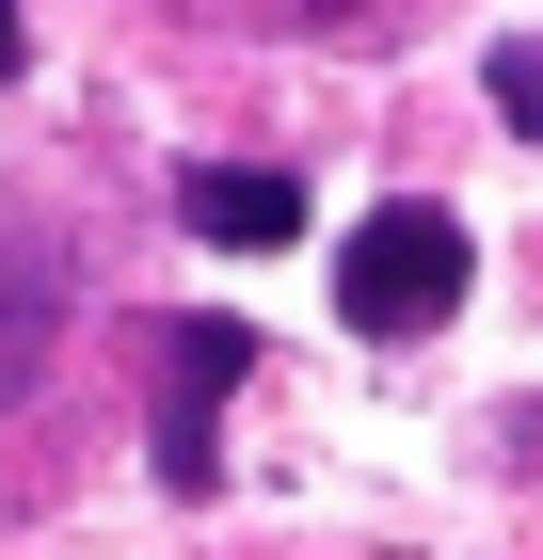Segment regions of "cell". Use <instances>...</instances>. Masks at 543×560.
Listing matches in <instances>:
<instances>
[{
    "label": "cell",
    "instance_id": "1",
    "mask_svg": "<svg viewBox=\"0 0 543 560\" xmlns=\"http://www.w3.org/2000/svg\"><path fill=\"white\" fill-rule=\"evenodd\" d=\"M463 272H480L463 224L432 209V192H383V209L335 241V320H352V337H432V320L463 304Z\"/></svg>",
    "mask_w": 543,
    "mask_h": 560
},
{
    "label": "cell",
    "instance_id": "2",
    "mask_svg": "<svg viewBox=\"0 0 543 560\" xmlns=\"http://www.w3.org/2000/svg\"><path fill=\"white\" fill-rule=\"evenodd\" d=\"M272 352H256V320H161V497H224V400L256 385Z\"/></svg>",
    "mask_w": 543,
    "mask_h": 560
},
{
    "label": "cell",
    "instance_id": "3",
    "mask_svg": "<svg viewBox=\"0 0 543 560\" xmlns=\"http://www.w3.org/2000/svg\"><path fill=\"white\" fill-rule=\"evenodd\" d=\"M176 224L224 241V257H272V241H304V176L288 161H192L176 176Z\"/></svg>",
    "mask_w": 543,
    "mask_h": 560
},
{
    "label": "cell",
    "instance_id": "4",
    "mask_svg": "<svg viewBox=\"0 0 543 560\" xmlns=\"http://www.w3.org/2000/svg\"><path fill=\"white\" fill-rule=\"evenodd\" d=\"M48 337H64V257H48V241H0V417H16V385L48 369Z\"/></svg>",
    "mask_w": 543,
    "mask_h": 560
},
{
    "label": "cell",
    "instance_id": "5",
    "mask_svg": "<svg viewBox=\"0 0 543 560\" xmlns=\"http://www.w3.org/2000/svg\"><path fill=\"white\" fill-rule=\"evenodd\" d=\"M496 129H511V144H543V33H511V48H496Z\"/></svg>",
    "mask_w": 543,
    "mask_h": 560
},
{
    "label": "cell",
    "instance_id": "6",
    "mask_svg": "<svg viewBox=\"0 0 543 560\" xmlns=\"http://www.w3.org/2000/svg\"><path fill=\"white\" fill-rule=\"evenodd\" d=\"M0 81H16V0H0Z\"/></svg>",
    "mask_w": 543,
    "mask_h": 560
}]
</instances>
